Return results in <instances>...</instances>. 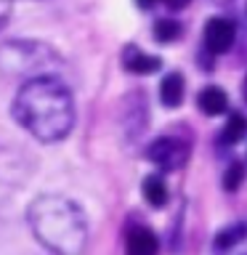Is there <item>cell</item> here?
<instances>
[{"label":"cell","mask_w":247,"mask_h":255,"mask_svg":"<svg viewBox=\"0 0 247 255\" xmlns=\"http://www.w3.org/2000/svg\"><path fill=\"white\" fill-rule=\"evenodd\" d=\"M11 115L40 143H59L69 138L77 120L75 96L59 75H35L21 80L11 101Z\"/></svg>","instance_id":"cell-1"},{"label":"cell","mask_w":247,"mask_h":255,"mask_svg":"<svg viewBox=\"0 0 247 255\" xmlns=\"http://www.w3.org/2000/svg\"><path fill=\"white\" fill-rule=\"evenodd\" d=\"M27 226L51 255H83L91 237L85 210L72 197L45 191L27 205Z\"/></svg>","instance_id":"cell-2"},{"label":"cell","mask_w":247,"mask_h":255,"mask_svg":"<svg viewBox=\"0 0 247 255\" xmlns=\"http://www.w3.org/2000/svg\"><path fill=\"white\" fill-rule=\"evenodd\" d=\"M59 67H61V56L45 40L11 37L0 43V75L3 77L27 80L35 75H48Z\"/></svg>","instance_id":"cell-3"},{"label":"cell","mask_w":247,"mask_h":255,"mask_svg":"<svg viewBox=\"0 0 247 255\" xmlns=\"http://www.w3.org/2000/svg\"><path fill=\"white\" fill-rule=\"evenodd\" d=\"M189 151H191V141L183 138V135H157L146 146L143 157L162 173H175L186 165Z\"/></svg>","instance_id":"cell-4"},{"label":"cell","mask_w":247,"mask_h":255,"mask_svg":"<svg viewBox=\"0 0 247 255\" xmlns=\"http://www.w3.org/2000/svg\"><path fill=\"white\" fill-rule=\"evenodd\" d=\"M149 125V101L143 91H133L120 101V128L127 138H138Z\"/></svg>","instance_id":"cell-5"},{"label":"cell","mask_w":247,"mask_h":255,"mask_svg":"<svg viewBox=\"0 0 247 255\" xmlns=\"http://www.w3.org/2000/svg\"><path fill=\"white\" fill-rule=\"evenodd\" d=\"M237 43V24L226 16H213L207 19L202 29V48L210 56H223L229 53Z\"/></svg>","instance_id":"cell-6"},{"label":"cell","mask_w":247,"mask_h":255,"mask_svg":"<svg viewBox=\"0 0 247 255\" xmlns=\"http://www.w3.org/2000/svg\"><path fill=\"white\" fill-rule=\"evenodd\" d=\"M120 64L127 75H138V77H146V75H157L162 69V59L159 56H151L146 51H141L135 43H127L120 53Z\"/></svg>","instance_id":"cell-7"},{"label":"cell","mask_w":247,"mask_h":255,"mask_svg":"<svg viewBox=\"0 0 247 255\" xmlns=\"http://www.w3.org/2000/svg\"><path fill=\"white\" fill-rule=\"evenodd\" d=\"M125 255H159V237L146 223H133L125 231Z\"/></svg>","instance_id":"cell-8"},{"label":"cell","mask_w":247,"mask_h":255,"mask_svg":"<svg viewBox=\"0 0 247 255\" xmlns=\"http://www.w3.org/2000/svg\"><path fill=\"white\" fill-rule=\"evenodd\" d=\"M197 109L202 112L205 117H221L229 112V96L223 88L218 85H205L202 91L197 93Z\"/></svg>","instance_id":"cell-9"},{"label":"cell","mask_w":247,"mask_h":255,"mask_svg":"<svg viewBox=\"0 0 247 255\" xmlns=\"http://www.w3.org/2000/svg\"><path fill=\"white\" fill-rule=\"evenodd\" d=\"M183 96H186V80H183V75L181 72H167L159 80V101H162V107L178 109L183 104Z\"/></svg>","instance_id":"cell-10"},{"label":"cell","mask_w":247,"mask_h":255,"mask_svg":"<svg viewBox=\"0 0 247 255\" xmlns=\"http://www.w3.org/2000/svg\"><path fill=\"white\" fill-rule=\"evenodd\" d=\"M141 194L146 199L149 207H165L167 199H170V189H167V181L162 178V173H149L141 183Z\"/></svg>","instance_id":"cell-11"},{"label":"cell","mask_w":247,"mask_h":255,"mask_svg":"<svg viewBox=\"0 0 247 255\" xmlns=\"http://www.w3.org/2000/svg\"><path fill=\"white\" fill-rule=\"evenodd\" d=\"M151 37H154L159 45H173L183 37V24L175 19V16H159V19L151 24Z\"/></svg>","instance_id":"cell-12"},{"label":"cell","mask_w":247,"mask_h":255,"mask_svg":"<svg viewBox=\"0 0 247 255\" xmlns=\"http://www.w3.org/2000/svg\"><path fill=\"white\" fill-rule=\"evenodd\" d=\"M242 239H247V221H234V223L223 226L218 234H215L213 247L218 253H223V250H231L234 245H239Z\"/></svg>","instance_id":"cell-13"},{"label":"cell","mask_w":247,"mask_h":255,"mask_svg":"<svg viewBox=\"0 0 247 255\" xmlns=\"http://www.w3.org/2000/svg\"><path fill=\"white\" fill-rule=\"evenodd\" d=\"M245 138H247V117L239 115V112H231L226 125H223V130H221V143L234 146V143L245 141Z\"/></svg>","instance_id":"cell-14"},{"label":"cell","mask_w":247,"mask_h":255,"mask_svg":"<svg viewBox=\"0 0 247 255\" xmlns=\"http://www.w3.org/2000/svg\"><path fill=\"white\" fill-rule=\"evenodd\" d=\"M245 165L239 162V159H234L226 170H223V178H221V183H223V191H229V194H234V191L242 186V181H245Z\"/></svg>","instance_id":"cell-15"},{"label":"cell","mask_w":247,"mask_h":255,"mask_svg":"<svg viewBox=\"0 0 247 255\" xmlns=\"http://www.w3.org/2000/svg\"><path fill=\"white\" fill-rule=\"evenodd\" d=\"M11 16H13V3L11 0H0V35H3V29L8 27Z\"/></svg>","instance_id":"cell-16"},{"label":"cell","mask_w":247,"mask_h":255,"mask_svg":"<svg viewBox=\"0 0 247 255\" xmlns=\"http://www.w3.org/2000/svg\"><path fill=\"white\" fill-rule=\"evenodd\" d=\"M159 3H162L167 11H183V8H186L191 0H159Z\"/></svg>","instance_id":"cell-17"},{"label":"cell","mask_w":247,"mask_h":255,"mask_svg":"<svg viewBox=\"0 0 247 255\" xmlns=\"http://www.w3.org/2000/svg\"><path fill=\"white\" fill-rule=\"evenodd\" d=\"M242 101L247 104V75H245V80H242Z\"/></svg>","instance_id":"cell-18"},{"label":"cell","mask_w":247,"mask_h":255,"mask_svg":"<svg viewBox=\"0 0 247 255\" xmlns=\"http://www.w3.org/2000/svg\"><path fill=\"white\" fill-rule=\"evenodd\" d=\"M213 3H229V0H213Z\"/></svg>","instance_id":"cell-19"}]
</instances>
